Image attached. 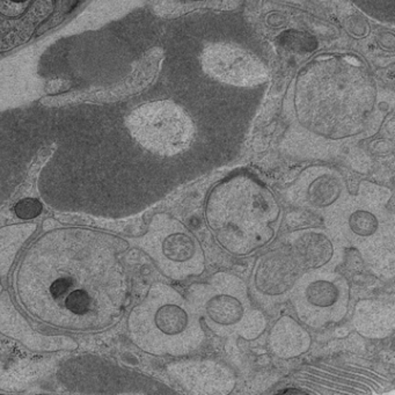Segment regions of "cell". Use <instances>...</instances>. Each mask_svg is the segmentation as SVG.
Wrapping results in <instances>:
<instances>
[{
  "label": "cell",
  "instance_id": "8fae6325",
  "mask_svg": "<svg viewBox=\"0 0 395 395\" xmlns=\"http://www.w3.org/2000/svg\"><path fill=\"white\" fill-rule=\"evenodd\" d=\"M288 244L304 271L336 270L345 259V245L327 229H297L288 235Z\"/></svg>",
  "mask_w": 395,
  "mask_h": 395
},
{
  "label": "cell",
  "instance_id": "7a4b0ae2",
  "mask_svg": "<svg viewBox=\"0 0 395 395\" xmlns=\"http://www.w3.org/2000/svg\"><path fill=\"white\" fill-rule=\"evenodd\" d=\"M282 207L266 183L249 172H237L212 187L204 220L217 244L234 256L254 254L276 238Z\"/></svg>",
  "mask_w": 395,
  "mask_h": 395
},
{
  "label": "cell",
  "instance_id": "6da1fadb",
  "mask_svg": "<svg viewBox=\"0 0 395 395\" xmlns=\"http://www.w3.org/2000/svg\"><path fill=\"white\" fill-rule=\"evenodd\" d=\"M22 305L35 318L73 332L110 326L122 313L126 277L113 240L85 229L43 235L16 274Z\"/></svg>",
  "mask_w": 395,
  "mask_h": 395
},
{
  "label": "cell",
  "instance_id": "277c9868",
  "mask_svg": "<svg viewBox=\"0 0 395 395\" xmlns=\"http://www.w3.org/2000/svg\"><path fill=\"white\" fill-rule=\"evenodd\" d=\"M130 334L141 350L156 356L185 357L207 339L192 303L166 284H154L129 320Z\"/></svg>",
  "mask_w": 395,
  "mask_h": 395
},
{
  "label": "cell",
  "instance_id": "4fadbf2b",
  "mask_svg": "<svg viewBox=\"0 0 395 395\" xmlns=\"http://www.w3.org/2000/svg\"><path fill=\"white\" fill-rule=\"evenodd\" d=\"M268 345L274 356L281 359H292L310 350L312 336L298 321L284 315L271 327Z\"/></svg>",
  "mask_w": 395,
  "mask_h": 395
},
{
  "label": "cell",
  "instance_id": "5bb4252c",
  "mask_svg": "<svg viewBox=\"0 0 395 395\" xmlns=\"http://www.w3.org/2000/svg\"><path fill=\"white\" fill-rule=\"evenodd\" d=\"M14 211L20 220H33L41 214L42 204L35 198H25L16 204Z\"/></svg>",
  "mask_w": 395,
  "mask_h": 395
},
{
  "label": "cell",
  "instance_id": "5b68a950",
  "mask_svg": "<svg viewBox=\"0 0 395 395\" xmlns=\"http://www.w3.org/2000/svg\"><path fill=\"white\" fill-rule=\"evenodd\" d=\"M187 299L220 337L253 341L267 328V318L256 308L247 284L233 274L217 273L207 282L193 284Z\"/></svg>",
  "mask_w": 395,
  "mask_h": 395
},
{
  "label": "cell",
  "instance_id": "52a82bcc",
  "mask_svg": "<svg viewBox=\"0 0 395 395\" xmlns=\"http://www.w3.org/2000/svg\"><path fill=\"white\" fill-rule=\"evenodd\" d=\"M290 299L301 323L320 330L345 319L350 303V286L336 270H308L297 279Z\"/></svg>",
  "mask_w": 395,
  "mask_h": 395
},
{
  "label": "cell",
  "instance_id": "30bf717a",
  "mask_svg": "<svg viewBox=\"0 0 395 395\" xmlns=\"http://www.w3.org/2000/svg\"><path fill=\"white\" fill-rule=\"evenodd\" d=\"M171 379L185 393L226 395L233 392L237 377L231 367L215 359H183L167 367Z\"/></svg>",
  "mask_w": 395,
  "mask_h": 395
},
{
  "label": "cell",
  "instance_id": "7c38bea8",
  "mask_svg": "<svg viewBox=\"0 0 395 395\" xmlns=\"http://www.w3.org/2000/svg\"><path fill=\"white\" fill-rule=\"evenodd\" d=\"M352 325L358 334L369 340L389 337L395 330V305L393 301L364 299L355 306Z\"/></svg>",
  "mask_w": 395,
  "mask_h": 395
},
{
  "label": "cell",
  "instance_id": "3957f363",
  "mask_svg": "<svg viewBox=\"0 0 395 395\" xmlns=\"http://www.w3.org/2000/svg\"><path fill=\"white\" fill-rule=\"evenodd\" d=\"M391 189L363 181L355 194L347 192L323 215L326 227L345 245L357 249L378 276L393 278L395 264V215Z\"/></svg>",
  "mask_w": 395,
  "mask_h": 395
},
{
  "label": "cell",
  "instance_id": "ba28073f",
  "mask_svg": "<svg viewBox=\"0 0 395 395\" xmlns=\"http://www.w3.org/2000/svg\"><path fill=\"white\" fill-rule=\"evenodd\" d=\"M303 273L290 251H268L255 262L248 291L256 306L271 310L290 299L292 288Z\"/></svg>",
  "mask_w": 395,
  "mask_h": 395
},
{
  "label": "cell",
  "instance_id": "8992f818",
  "mask_svg": "<svg viewBox=\"0 0 395 395\" xmlns=\"http://www.w3.org/2000/svg\"><path fill=\"white\" fill-rule=\"evenodd\" d=\"M141 246L163 275L174 281L200 276L205 270V255L198 238L170 215L153 217Z\"/></svg>",
  "mask_w": 395,
  "mask_h": 395
},
{
  "label": "cell",
  "instance_id": "9c48e42d",
  "mask_svg": "<svg viewBox=\"0 0 395 395\" xmlns=\"http://www.w3.org/2000/svg\"><path fill=\"white\" fill-rule=\"evenodd\" d=\"M347 192V182L337 171L314 166L301 173L286 190V198L296 207L323 216Z\"/></svg>",
  "mask_w": 395,
  "mask_h": 395
}]
</instances>
